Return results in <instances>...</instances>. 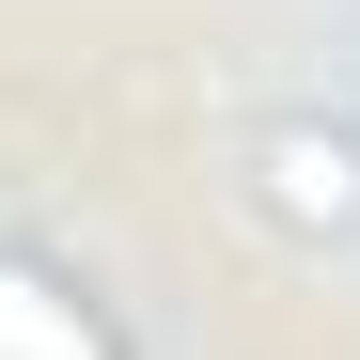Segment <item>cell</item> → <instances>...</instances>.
<instances>
[{
	"instance_id": "obj_1",
	"label": "cell",
	"mask_w": 360,
	"mask_h": 360,
	"mask_svg": "<svg viewBox=\"0 0 360 360\" xmlns=\"http://www.w3.org/2000/svg\"><path fill=\"white\" fill-rule=\"evenodd\" d=\"M251 204L266 219H297V235H360V126H266L251 141Z\"/></svg>"
}]
</instances>
